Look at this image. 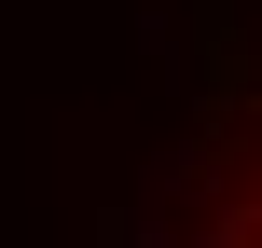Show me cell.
I'll list each match as a JSON object with an SVG mask.
<instances>
[{"label":"cell","instance_id":"cell-1","mask_svg":"<svg viewBox=\"0 0 262 248\" xmlns=\"http://www.w3.org/2000/svg\"><path fill=\"white\" fill-rule=\"evenodd\" d=\"M221 248H262V166H249V193H235V221H221Z\"/></svg>","mask_w":262,"mask_h":248}]
</instances>
